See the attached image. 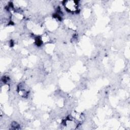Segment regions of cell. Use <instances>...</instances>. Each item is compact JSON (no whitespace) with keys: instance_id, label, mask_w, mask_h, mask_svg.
<instances>
[{"instance_id":"6da1fadb","label":"cell","mask_w":130,"mask_h":130,"mask_svg":"<svg viewBox=\"0 0 130 130\" xmlns=\"http://www.w3.org/2000/svg\"><path fill=\"white\" fill-rule=\"evenodd\" d=\"M65 6L67 8V9L71 12L75 11L78 8L77 2L74 1H66Z\"/></svg>"}]
</instances>
